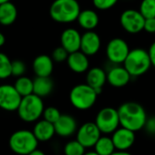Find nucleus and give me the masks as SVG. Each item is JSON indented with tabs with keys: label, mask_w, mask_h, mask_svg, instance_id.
Returning <instances> with one entry per match:
<instances>
[{
	"label": "nucleus",
	"mask_w": 155,
	"mask_h": 155,
	"mask_svg": "<svg viewBox=\"0 0 155 155\" xmlns=\"http://www.w3.org/2000/svg\"><path fill=\"white\" fill-rule=\"evenodd\" d=\"M118 112L120 126L134 132L142 130L148 119L144 108L140 103L134 101L122 103L119 107Z\"/></svg>",
	"instance_id": "f257e3e1"
},
{
	"label": "nucleus",
	"mask_w": 155,
	"mask_h": 155,
	"mask_svg": "<svg viewBox=\"0 0 155 155\" xmlns=\"http://www.w3.org/2000/svg\"><path fill=\"white\" fill-rule=\"evenodd\" d=\"M81 11L78 0H54L49 8V15L54 21L68 24L77 21Z\"/></svg>",
	"instance_id": "f03ea898"
},
{
	"label": "nucleus",
	"mask_w": 155,
	"mask_h": 155,
	"mask_svg": "<svg viewBox=\"0 0 155 155\" xmlns=\"http://www.w3.org/2000/svg\"><path fill=\"white\" fill-rule=\"evenodd\" d=\"M45 110L42 98L32 93L22 98L18 109V115L21 120L27 123L38 121L43 115Z\"/></svg>",
	"instance_id": "7ed1b4c3"
},
{
	"label": "nucleus",
	"mask_w": 155,
	"mask_h": 155,
	"mask_svg": "<svg viewBox=\"0 0 155 155\" xmlns=\"http://www.w3.org/2000/svg\"><path fill=\"white\" fill-rule=\"evenodd\" d=\"M38 140L29 130H18L13 132L8 140L10 150L18 155H28L38 149Z\"/></svg>",
	"instance_id": "20e7f679"
},
{
	"label": "nucleus",
	"mask_w": 155,
	"mask_h": 155,
	"mask_svg": "<svg viewBox=\"0 0 155 155\" xmlns=\"http://www.w3.org/2000/svg\"><path fill=\"white\" fill-rule=\"evenodd\" d=\"M99 94L89 84H78L69 92V101L71 105L80 110H87L94 106Z\"/></svg>",
	"instance_id": "39448f33"
},
{
	"label": "nucleus",
	"mask_w": 155,
	"mask_h": 155,
	"mask_svg": "<svg viewBox=\"0 0 155 155\" xmlns=\"http://www.w3.org/2000/svg\"><path fill=\"white\" fill-rule=\"evenodd\" d=\"M123 66L132 78L145 74L151 67L148 50L140 48L130 49L123 62Z\"/></svg>",
	"instance_id": "423d86ee"
},
{
	"label": "nucleus",
	"mask_w": 155,
	"mask_h": 155,
	"mask_svg": "<svg viewBox=\"0 0 155 155\" xmlns=\"http://www.w3.org/2000/svg\"><path fill=\"white\" fill-rule=\"evenodd\" d=\"M95 123L103 134H112L120 125L118 110L112 107L101 109L95 119Z\"/></svg>",
	"instance_id": "0eeeda50"
},
{
	"label": "nucleus",
	"mask_w": 155,
	"mask_h": 155,
	"mask_svg": "<svg viewBox=\"0 0 155 155\" xmlns=\"http://www.w3.org/2000/svg\"><path fill=\"white\" fill-rule=\"evenodd\" d=\"M120 23L126 32L130 34H138L144 29L145 18L139 10L129 8L121 13Z\"/></svg>",
	"instance_id": "6e6552de"
},
{
	"label": "nucleus",
	"mask_w": 155,
	"mask_h": 155,
	"mask_svg": "<svg viewBox=\"0 0 155 155\" xmlns=\"http://www.w3.org/2000/svg\"><path fill=\"white\" fill-rule=\"evenodd\" d=\"M130 50L128 43L123 38H114L106 46V56L110 62L114 65H120L125 61Z\"/></svg>",
	"instance_id": "1a4fd4ad"
},
{
	"label": "nucleus",
	"mask_w": 155,
	"mask_h": 155,
	"mask_svg": "<svg viewBox=\"0 0 155 155\" xmlns=\"http://www.w3.org/2000/svg\"><path fill=\"white\" fill-rule=\"evenodd\" d=\"M22 96L18 93L14 85L3 84L0 85V109L6 111H17Z\"/></svg>",
	"instance_id": "9d476101"
},
{
	"label": "nucleus",
	"mask_w": 155,
	"mask_h": 155,
	"mask_svg": "<svg viewBox=\"0 0 155 155\" xmlns=\"http://www.w3.org/2000/svg\"><path fill=\"white\" fill-rule=\"evenodd\" d=\"M76 133H77V140L85 148L94 147L96 142L101 136V131L100 130L95 121L85 122L80 128H78Z\"/></svg>",
	"instance_id": "9b49d317"
},
{
	"label": "nucleus",
	"mask_w": 155,
	"mask_h": 155,
	"mask_svg": "<svg viewBox=\"0 0 155 155\" xmlns=\"http://www.w3.org/2000/svg\"><path fill=\"white\" fill-rule=\"evenodd\" d=\"M131 78L132 77L124 66L115 65L107 71V82L114 88L125 87Z\"/></svg>",
	"instance_id": "f8f14e48"
},
{
	"label": "nucleus",
	"mask_w": 155,
	"mask_h": 155,
	"mask_svg": "<svg viewBox=\"0 0 155 155\" xmlns=\"http://www.w3.org/2000/svg\"><path fill=\"white\" fill-rule=\"evenodd\" d=\"M116 150H127L135 142V132L124 127H119L111 136Z\"/></svg>",
	"instance_id": "ddd939ff"
},
{
	"label": "nucleus",
	"mask_w": 155,
	"mask_h": 155,
	"mask_svg": "<svg viewBox=\"0 0 155 155\" xmlns=\"http://www.w3.org/2000/svg\"><path fill=\"white\" fill-rule=\"evenodd\" d=\"M56 134L62 138H68L78 130L76 119L69 114H61L59 119L54 123Z\"/></svg>",
	"instance_id": "4468645a"
},
{
	"label": "nucleus",
	"mask_w": 155,
	"mask_h": 155,
	"mask_svg": "<svg viewBox=\"0 0 155 155\" xmlns=\"http://www.w3.org/2000/svg\"><path fill=\"white\" fill-rule=\"evenodd\" d=\"M81 34L79 30L73 28H66L60 36L61 46L68 50V53H72L81 50Z\"/></svg>",
	"instance_id": "2eb2a0df"
},
{
	"label": "nucleus",
	"mask_w": 155,
	"mask_h": 155,
	"mask_svg": "<svg viewBox=\"0 0 155 155\" xmlns=\"http://www.w3.org/2000/svg\"><path fill=\"white\" fill-rule=\"evenodd\" d=\"M101 40L98 33L94 30H87L81 36V50L87 56H94L101 49Z\"/></svg>",
	"instance_id": "dca6fc26"
},
{
	"label": "nucleus",
	"mask_w": 155,
	"mask_h": 155,
	"mask_svg": "<svg viewBox=\"0 0 155 155\" xmlns=\"http://www.w3.org/2000/svg\"><path fill=\"white\" fill-rule=\"evenodd\" d=\"M86 83L92 87L100 95L104 85L107 83V72L100 67L89 68L86 75Z\"/></svg>",
	"instance_id": "f3484780"
},
{
	"label": "nucleus",
	"mask_w": 155,
	"mask_h": 155,
	"mask_svg": "<svg viewBox=\"0 0 155 155\" xmlns=\"http://www.w3.org/2000/svg\"><path fill=\"white\" fill-rule=\"evenodd\" d=\"M67 63L68 68L75 73H84L90 68L89 56H87L81 50L69 53Z\"/></svg>",
	"instance_id": "a211bd4d"
},
{
	"label": "nucleus",
	"mask_w": 155,
	"mask_h": 155,
	"mask_svg": "<svg viewBox=\"0 0 155 155\" xmlns=\"http://www.w3.org/2000/svg\"><path fill=\"white\" fill-rule=\"evenodd\" d=\"M32 68L36 77H50L54 69V60L51 57L42 54L35 58Z\"/></svg>",
	"instance_id": "6ab92c4d"
},
{
	"label": "nucleus",
	"mask_w": 155,
	"mask_h": 155,
	"mask_svg": "<svg viewBox=\"0 0 155 155\" xmlns=\"http://www.w3.org/2000/svg\"><path fill=\"white\" fill-rule=\"evenodd\" d=\"M38 141H48L56 134L55 126L53 123L46 120H38L36 121L32 130Z\"/></svg>",
	"instance_id": "aec40b11"
},
{
	"label": "nucleus",
	"mask_w": 155,
	"mask_h": 155,
	"mask_svg": "<svg viewBox=\"0 0 155 155\" xmlns=\"http://www.w3.org/2000/svg\"><path fill=\"white\" fill-rule=\"evenodd\" d=\"M77 21L81 28L87 31L95 29L100 23V18L95 10L84 9L81 11L79 17L77 18Z\"/></svg>",
	"instance_id": "412c9836"
},
{
	"label": "nucleus",
	"mask_w": 155,
	"mask_h": 155,
	"mask_svg": "<svg viewBox=\"0 0 155 155\" xmlns=\"http://www.w3.org/2000/svg\"><path fill=\"white\" fill-rule=\"evenodd\" d=\"M33 81L34 94L43 99L52 93L54 89V82L50 77H36V79Z\"/></svg>",
	"instance_id": "4be33fe9"
},
{
	"label": "nucleus",
	"mask_w": 155,
	"mask_h": 155,
	"mask_svg": "<svg viewBox=\"0 0 155 155\" xmlns=\"http://www.w3.org/2000/svg\"><path fill=\"white\" fill-rule=\"evenodd\" d=\"M18 18V9L12 2L0 5V25L8 27L15 23Z\"/></svg>",
	"instance_id": "5701e85b"
},
{
	"label": "nucleus",
	"mask_w": 155,
	"mask_h": 155,
	"mask_svg": "<svg viewBox=\"0 0 155 155\" xmlns=\"http://www.w3.org/2000/svg\"><path fill=\"white\" fill-rule=\"evenodd\" d=\"M116 148L111 137L101 136L94 146V150L99 155H111L115 151Z\"/></svg>",
	"instance_id": "b1692460"
},
{
	"label": "nucleus",
	"mask_w": 155,
	"mask_h": 155,
	"mask_svg": "<svg viewBox=\"0 0 155 155\" xmlns=\"http://www.w3.org/2000/svg\"><path fill=\"white\" fill-rule=\"evenodd\" d=\"M14 86L17 89V91H18V93L22 97H25V96H28V95H30L33 93L34 81L31 80L30 78L24 75V76L18 78Z\"/></svg>",
	"instance_id": "393cba45"
},
{
	"label": "nucleus",
	"mask_w": 155,
	"mask_h": 155,
	"mask_svg": "<svg viewBox=\"0 0 155 155\" xmlns=\"http://www.w3.org/2000/svg\"><path fill=\"white\" fill-rule=\"evenodd\" d=\"M85 150L86 148L76 139L68 141L64 146L63 151L65 155H84L86 153Z\"/></svg>",
	"instance_id": "a878e982"
},
{
	"label": "nucleus",
	"mask_w": 155,
	"mask_h": 155,
	"mask_svg": "<svg viewBox=\"0 0 155 155\" xmlns=\"http://www.w3.org/2000/svg\"><path fill=\"white\" fill-rule=\"evenodd\" d=\"M12 76V61L5 54L0 52V80H6Z\"/></svg>",
	"instance_id": "bb28decb"
},
{
	"label": "nucleus",
	"mask_w": 155,
	"mask_h": 155,
	"mask_svg": "<svg viewBox=\"0 0 155 155\" xmlns=\"http://www.w3.org/2000/svg\"><path fill=\"white\" fill-rule=\"evenodd\" d=\"M139 11L145 18H155V0H142Z\"/></svg>",
	"instance_id": "cd10ccee"
},
{
	"label": "nucleus",
	"mask_w": 155,
	"mask_h": 155,
	"mask_svg": "<svg viewBox=\"0 0 155 155\" xmlns=\"http://www.w3.org/2000/svg\"><path fill=\"white\" fill-rule=\"evenodd\" d=\"M61 116V113L59 111V110L56 107H48V108H45L44 110V112H43V119L51 122V123H55L58 119L59 117Z\"/></svg>",
	"instance_id": "c85d7f7f"
},
{
	"label": "nucleus",
	"mask_w": 155,
	"mask_h": 155,
	"mask_svg": "<svg viewBox=\"0 0 155 155\" xmlns=\"http://www.w3.org/2000/svg\"><path fill=\"white\" fill-rule=\"evenodd\" d=\"M68 55H69V53L68 52V50L66 48H64L62 46H60V47L56 48L53 50L51 58H53L54 62L61 63V62L67 61Z\"/></svg>",
	"instance_id": "c756f323"
},
{
	"label": "nucleus",
	"mask_w": 155,
	"mask_h": 155,
	"mask_svg": "<svg viewBox=\"0 0 155 155\" xmlns=\"http://www.w3.org/2000/svg\"><path fill=\"white\" fill-rule=\"evenodd\" d=\"M27 70L26 64L20 59H15L12 61V76L14 77H21L24 76Z\"/></svg>",
	"instance_id": "7c9ffc66"
},
{
	"label": "nucleus",
	"mask_w": 155,
	"mask_h": 155,
	"mask_svg": "<svg viewBox=\"0 0 155 155\" xmlns=\"http://www.w3.org/2000/svg\"><path fill=\"white\" fill-rule=\"evenodd\" d=\"M119 0H92L93 6L99 10H109L112 8Z\"/></svg>",
	"instance_id": "2f4dec72"
},
{
	"label": "nucleus",
	"mask_w": 155,
	"mask_h": 155,
	"mask_svg": "<svg viewBox=\"0 0 155 155\" xmlns=\"http://www.w3.org/2000/svg\"><path fill=\"white\" fill-rule=\"evenodd\" d=\"M143 129H145L146 132L150 135H155V116L147 119Z\"/></svg>",
	"instance_id": "473e14b6"
},
{
	"label": "nucleus",
	"mask_w": 155,
	"mask_h": 155,
	"mask_svg": "<svg viewBox=\"0 0 155 155\" xmlns=\"http://www.w3.org/2000/svg\"><path fill=\"white\" fill-rule=\"evenodd\" d=\"M147 33L154 34L155 33V18H145L144 23V29Z\"/></svg>",
	"instance_id": "72a5a7b5"
},
{
	"label": "nucleus",
	"mask_w": 155,
	"mask_h": 155,
	"mask_svg": "<svg viewBox=\"0 0 155 155\" xmlns=\"http://www.w3.org/2000/svg\"><path fill=\"white\" fill-rule=\"evenodd\" d=\"M148 53L150 56V59L151 62V66L155 68V41L152 42L148 49Z\"/></svg>",
	"instance_id": "f704fd0d"
},
{
	"label": "nucleus",
	"mask_w": 155,
	"mask_h": 155,
	"mask_svg": "<svg viewBox=\"0 0 155 155\" xmlns=\"http://www.w3.org/2000/svg\"><path fill=\"white\" fill-rule=\"evenodd\" d=\"M111 155H132L130 152H128L127 150H115Z\"/></svg>",
	"instance_id": "c9c22d12"
},
{
	"label": "nucleus",
	"mask_w": 155,
	"mask_h": 155,
	"mask_svg": "<svg viewBox=\"0 0 155 155\" xmlns=\"http://www.w3.org/2000/svg\"><path fill=\"white\" fill-rule=\"evenodd\" d=\"M28 155H46L44 151H42L41 150H38V149H36L35 150H33L32 152H30Z\"/></svg>",
	"instance_id": "e433bc0d"
},
{
	"label": "nucleus",
	"mask_w": 155,
	"mask_h": 155,
	"mask_svg": "<svg viewBox=\"0 0 155 155\" xmlns=\"http://www.w3.org/2000/svg\"><path fill=\"white\" fill-rule=\"evenodd\" d=\"M6 43V37L3 33L0 32V48L3 47Z\"/></svg>",
	"instance_id": "4c0bfd02"
},
{
	"label": "nucleus",
	"mask_w": 155,
	"mask_h": 155,
	"mask_svg": "<svg viewBox=\"0 0 155 155\" xmlns=\"http://www.w3.org/2000/svg\"><path fill=\"white\" fill-rule=\"evenodd\" d=\"M84 155H99V154L94 150V151H89V152H86Z\"/></svg>",
	"instance_id": "58836bf2"
},
{
	"label": "nucleus",
	"mask_w": 155,
	"mask_h": 155,
	"mask_svg": "<svg viewBox=\"0 0 155 155\" xmlns=\"http://www.w3.org/2000/svg\"><path fill=\"white\" fill-rule=\"evenodd\" d=\"M10 0H0V5H2V4H5V3H8L9 2Z\"/></svg>",
	"instance_id": "ea45409f"
}]
</instances>
